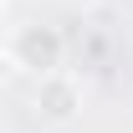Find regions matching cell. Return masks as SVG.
Masks as SVG:
<instances>
[{
	"label": "cell",
	"instance_id": "cell-1",
	"mask_svg": "<svg viewBox=\"0 0 133 133\" xmlns=\"http://www.w3.org/2000/svg\"><path fill=\"white\" fill-rule=\"evenodd\" d=\"M36 108H41L46 123H72V118L82 113V82H77V77H66L62 66H56V72H41Z\"/></svg>",
	"mask_w": 133,
	"mask_h": 133
},
{
	"label": "cell",
	"instance_id": "cell-2",
	"mask_svg": "<svg viewBox=\"0 0 133 133\" xmlns=\"http://www.w3.org/2000/svg\"><path fill=\"white\" fill-rule=\"evenodd\" d=\"M62 31H51V26H26V31L16 36V46H10V56H16L21 66H31V72H56L62 66Z\"/></svg>",
	"mask_w": 133,
	"mask_h": 133
},
{
	"label": "cell",
	"instance_id": "cell-3",
	"mask_svg": "<svg viewBox=\"0 0 133 133\" xmlns=\"http://www.w3.org/2000/svg\"><path fill=\"white\" fill-rule=\"evenodd\" d=\"M5 16H10V10H5V0H0V31H5Z\"/></svg>",
	"mask_w": 133,
	"mask_h": 133
}]
</instances>
